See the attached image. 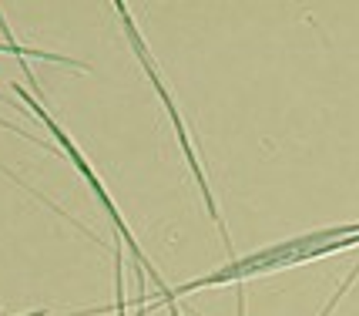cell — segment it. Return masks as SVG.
<instances>
[{"label": "cell", "instance_id": "obj_1", "mask_svg": "<svg viewBox=\"0 0 359 316\" xmlns=\"http://www.w3.org/2000/svg\"><path fill=\"white\" fill-rule=\"evenodd\" d=\"M11 88H14L17 95H20V101H24V105H27V108H31L34 114H37V121H41V125H47V131H50V135H54V142H57V152H64V155H67L71 162H74V169L81 172V178H84V182L91 185L94 195L101 199V206H104V212H108L111 222H114V232H118V239H121V242H128V249H131V256H135V263H138V269H141V272H148V276L155 279V289H158V293H161V289H168V283L161 279V272L155 269V263H148V256L141 253V246L135 242V236H131V229H128V222L121 219V212H118V206H114V199H111L108 189H104V182H101V178H97V172L91 169V162H88V158L81 155V148H78V145L71 142V135H67V131H64V128L57 125V121H54V114H50V111H47L44 105H41V101H37V98H34L31 91H27V88H20V81H14Z\"/></svg>", "mask_w": 359, "mask_h": 316}, {"label": "cell", "instance_id": "obj_2", "mask_svg": "<svg viewBox=\"0 0 359 316\" xmlns=\"http://www.w3.org/2000/svg\"><path fill=\"white\" fill-rule=\"evenodd\" d=\"M114 7H118V17H121V24H125V34H128V41H131V48H135V54H138V61H141V67H144V74H148V81L155 84V91H158V98H161V105H165V108H168V114H172L175 135H178V142H182V152H185L188 165H191V175H195L198 189H202V199H205V206H208V216H212L215 229H219L222 239H225V249H229V253H232V259H235V246H232V239H229V229H225V222H222L219 209H215V199H212V189H208L205 169H202V162H198V155H195V145H191V138H188L185 121H182V111H178L172 91L165 88V81H161V74H158L155 58H151V51L144 48V41H141V34H138V27H135V20H131V14H128V7L121 4V0H118Z\"/></svg>", "mask_w": 359, "mask_h": 316}, {"label": "cell", "instance_id": "obj_3", "mask_svg": "<svg viewBox=\"0 0 359 316\" xmlns=\"http://www.w3.org/2000/svg\"><path fill=\"white\" fill-rule=\"evenodd\" d=\"M0 51H7V54H14V58H41V61H57V64H78L71 61V58H64V54H50V51H41V48H20L17 41H0Z\"/></svg>", "mask_w": 359, "mask_h": 316}, {"label": "cell", "instance_id": "obj_4", "mask_svg": "<svg viewBox=\"0 0 359 316\" xmlns=\"http://www.w3.org/2000/svg\"><path fill=\"white\" fill-rule=\"evenodd\" d=\"M0 128H7V131H14V135H20V138H27V142H34V145H41V148H47V152H50V145H47V142H41V138H34L31 131H24V128H17V125H11V121H4V118H0Z\"/></svg>", "mask_w": 359, "mask_h": 316}, {"label": "cell", "instance_id": "obj_5", "mask_svg": "<svg viewBox=\"0 0 359 316\" xmlns=\"http://www.w3.org/2000/svg\"><path fill=\"white\" fill-rule=\"evenodd\" d=\"M165 310H168V313H172V316H182V313H178V306H175V303H168Z\"/></svg>", "mask_w": 359, "mask_h": 316}]
</instances>
